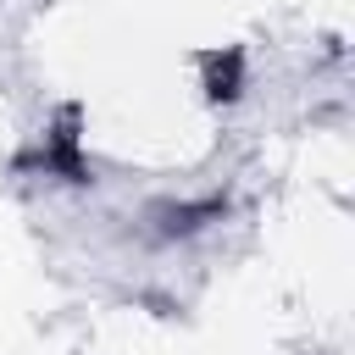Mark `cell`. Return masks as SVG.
<instances>
[{
    "instance_id": "6da1fadb",
    "label": "cell",
    "mask_w": 355,
    "mask_h": 355,
    "mask_svg": "<svg viewBox=\"0 0 355 355\" xmlns=\"http://www.w3.org/2000/svg\"><path fill=\"white\" fill-rule=\"evenodd\" d=\"M78 105H67L55 122H50V133L39 139V150L33 155H22V166H39V172H50V178H67V183H89V166H83V133H78Z\"/></svg>"
},
{
    "instance_id": "7a4b0ae2",
    "label": "cell",
    "mask_w": 355,
    "mask_h": 355,
    "mask_svg": "<svg viewBox=\"0 0 355 355\" xmlns=\"http://www.w3.org/2000/svg\"><path fill=\"white\" fill-rule=\"evenodd\" d=\"M200 89L211 94V100H239V83H244V50H205L200 55Z\"/></svg>"
},
{
    "instance_id": "3957f363",
    "label": "cell",
    "mask_w": 355,
    "mask_h": 355,
    "mask_svg": "<svg viewBox=\"0 0 355 355\" xmlns=\"http://www.w3.org/2000/svg\"><path fill=\"white\" fill-rule=\"evenodd\" d=\"M227 216V200H194V205H166L161 211V239H189V233H200V227H211V222H222Z\"/></svg>"
}]
</instances>
